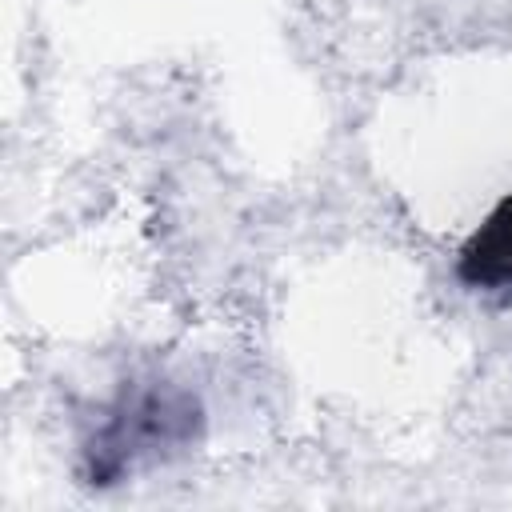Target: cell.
<instances>
[{
    "mask_svg": "<svg viewBox=\"0 0 512 512\" xmlns=\"http://www.w3.org/2000/svg\"><path fill=\"white\" fill-rule=\"evenodd\" d=\"M460 276L468 284H484V288L512 284V196L468 240V248L460 256Z\"/></svg>",
    "mask_w": 512,
    "mask_h": 512,
    "instance_id": "cell-1",
    "label": "cell"
}]
</instances>
